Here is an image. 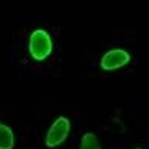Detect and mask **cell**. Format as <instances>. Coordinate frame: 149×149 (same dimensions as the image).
<instances>
[{"instance_id":"cell-1","label":"cell","mask_w":149,"mask_h":149,"mask_svg":"<svg viewBox=\"0 0 149 149\" xmlns=\"http://www.w3.org/2000/svg\"><path fill=\"white\" fill-rule=\"evenodd\" d=\"M53 40L48 31L37 29L29 36V52L34 61L40 62L49 58L53 52Z\"/></svg>"},{"instance_id":"cell-2","label":"cell","mask_w":149,"mask_h":149,"mask_svg":"<svg viewBox=\"0 0 149 149\" xmlns=\"http://www.w3.org/2000/svg\"><path fill=\"white\" fill-rule=\"evenodd\" d=\"M70 119L66 116H59L50 125L46 133L44 143L48 148L53 149L63 145L71 132Z\"/></svg>"},{"instance_id":"cell-3","label":"cell","mask_w":149,"mask_h":149,"mask_svg":"<svg viewBox=\"0 0 149 149\" xmlns=\"http://www.w3.org/2000/svg\"><path fill=\"white\" fill-rule=\"evenodd\" d=\"M131 61L128 51L122 48H113L105 52L100 58L99 66L105 72H113L125 67Z\"/></svg>"},{"instance_id":"cell-4","label":"cell","mask_w":149,"mask_h":149,"mask_svg":"<svg viewBox=\"0 0 149 149\" xmlns=\"http://www.w3.org/2000/svg\"><path fill=\"white\" fill-rule=\"evenodd\" d=\"M16 136L11 127L0 122V149H14Z\"/></svg>"},{"instance_id":"cell-5","label":"cell","mask_w":149,"mask_h":149,"mask_svg":"<svg viewBox=\"0 0 149 149\" xmlns=\"http://www.w3.org/2000/svg\"><path fill=\"white\" fill-rule=\"evenodd\" d=\"M78 149H102L100 139L95 133L88 131L82 135Z\"/></svg>"},{"instance_id":"cell-6","label":"cell","mask_w":149,"mask_h":149,"mask_svg":"<svg viewBox=\"0 0 149 149\" xmlns=\"http://www.w3.org/2000/svg\"><path fill=\"white\" fill-rule=\"evenodd\" d=\"M133 149H143L142 148H140V147H136V148H134Z\"/></svg>"}]
</instances>
